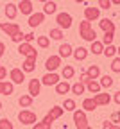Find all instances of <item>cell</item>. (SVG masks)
Instances as JSON below:
<instances>
[{
    "mask_svg": "<svg viewBox=\"0 0 120 129\" xmlns=\"http://www.w3.org/2000/svg\"><path fill=\"white\" fill-rule=\"evenodd\" d=\"M109 125H111V122H109V120H106V122H102V127H104V129H109Z\"/></svg>",
    "mask_w": 120,
    "mask_h": 129,
    "instance_id": "cell-48",
    "label": "cell"
},
{
    "mask_svg": "<svg viewBox=\"0 0 120 129\" xmlns=\"http://www.w3.org/2000/svg\"><path fill=\"white\" fill-rule=\"evenodd\" d=\"M23 38H25V34H23V32L20 30V32H16V34H14L11 40H13L14 43H18V45H20V43H23Z\"/></svg>",
    "mask_w": 120,
    "mask_h": 129,
    "instance_id": "cell-40",
    "label": "cell"
},
{
    "mask_svg": "<svg viewBox=\"0 0 120 129\" xmlns=\"http://www.w3.org/2000/svg\"><path fill=\"white\" fill-rule=\"evenodd\" d=\"M116 54H118V57H120V47H118V48H116Z\"/></svg>",
    "mask_w": 120,
    "mask_h": 129,
    "instance_id": "cell-53",
    "label": "cell"
},
{
    "mask_svg": "<svg viewBox=\"0 0 120 129\" xmlns=\"http://www.w3.org/2000/svg\"><path fill=\"white\" fill-rule=\"evenodd\" d=\"M111 70H113L115 74H120V57H115V59L111 61Z\"/></svg>",
    "mask_w": 120,
    "mask_h": 129,
    "instance_id": "cell-39",
    "label": "cell"
},
{
    "mask_svg": "<svg viewBox=\"0 0 120 129\" xmlns=\"http://www.w3.org/2000/svg\"><path fill=\"white\" fill-rule=\"evenodd\" d=\"M18 104L22 106V108H31L32 106V97L27 93V95H22L20 99H18Z\"/></svg>",
    "mask_w": 120,
    "mask_h": 129,
    "instance_id": "cell-29",
    "label": "cell"
},
{
    "mask_svg": "<svg viewBox=\"0 0 120 129\" xmlns=\"http://www.w3.org/2000/svg\"><path fill=\"white\" fill-rule=\"evenodd\" d=\"M79 129H93V127H92V125L88 124V125H84V127H79Z\"/></svg>",
    "mask_w": 120,
    "mask_h": 129,
    "instance_id": "cell-51",
    "label": "cell"
},
{
    "mask_svg": "<svg viewBox=\"0 0 120 129\" xmlns=\"http://www.w3.org/2000/svg\"><path fill=\"white\" fill-rule=\"evenodd\" d=\"M88 48H84V47H77V48H74V52H72V56L77 59V61H84L88 57Z\"/></svg>",
    "mask_w": 120,
    "mask_h": 129,
    "instance_id": "cell-18",
    "label": "cell"
},
{
    "mask_svg": "<svg viewBox=\"0 0 120 129\" xmlns=\"http://www.w3.org/2000/svg\"><path fill=\"white\" fill-rule=\"evenodd\" d=\"M43 20H45V14L43 13H32L29 16V25L31 27H38V25L43 23Z\"/></svg>",
    "mask_w": 120,
    "mask_h": 129,
    "instance_id": "cell-16",
    "label": "cell"
},
{
    "mask_svg": "<svg viewBox=\"0 0 120 129\" xmlns=\"http://www.w3.org/2000/svg\"><path fill=\"white\" fill-rule=\"evenodd\" d=\"M118 125H120V120H118Z\"/></svg>",
    "mask_w": 120,
    "mask_h": 129,
    "instance_id": "cell-57",
    "label": "cell"
},
{
    "mask_svg": "<svg viewBox=\"0 0 120 129\" xmlns=\"http://www.w3.org/2000/svg\"><path fill=\"white\" fill-rule=\"evenodd\" d=\"M65 111H75V108H77V104H75V101L74 99H66L65 101V104L61 106Z\"/></svg>",
    "mask_w": 120,
    "mask_h": 129,
    "instance_id": "cell-32",
    "label": "cell"
},
{
    "mask_svg": "<svg viewBox=\"0 0 120 129\" xmlns=\"http://www.w3.org/2000/svg\"><path fill=\"white\" fill-rule=\"evenodd\" d=\"M90 52H93L95 56H99V54H102V52H104V45H102V41H93L92 43V48H90Z\"/></svg>",
    "mask_w": 120,
    "mask_h": 129,
    "instance_id": "cell-26",
    "label": "cell"
},
{
    "mask_svg": "<svg viewBox=\"0 0 120 129\" xmlns=\"http://www.w3.org/2000/svg\"><path fill=\"white\" fill-rule=\"evenodd\" d=\"M36 59H38V56L25 57V61L22 63V72H23V74H31V72H34V68H36Z\"/></svg>",
    "mask_w": 120,
    "mask_h": 129,
    "instance_id": "cell-11",
    "label": "cell"
},
{
    "mask_svg": "<svg viewBox=\"0 0 120 129\" xmlns=\"http://www.w3.org/2000/svg\"><path fill=\"white\" fill-rule=\"evenodd\" d=\"M16 7H18V11L22 13V14H32V2H31V0H20V4L18 6H16Z\"/></svg>",
    "mask_w": 120,
    "mask_h": 129,
    "instance_id": "cell-15",
    "label": "cell"
},
{
    "mask_svg": "<svg viewBox=\"0 0 120 129\" xmlns=\"http://www.w3.org/2000/svg\"><path fill=\"white\" fill-rule=\"evenodd\" d=\"M79 36L82 38V40H86V41H90V43H93L95 40H97V32H95V29L92 27V23L90 22H81V25H79Z\"/></svg>",
    "mask_w": 120,
    "mask_h": 129,
    "instance_id": "cell-1",
    "label": "cell"
},
{
    "mask_svg": "<svg viewBox=\"0 0 120 129\" xmlns=\"http://www.w3.org/2000/svg\"><path fill=\"white\" fill-rule=\"evenodd\" d=\"M34 38H36V36H34V34H32V32H29V34H25V38H23V41H25V43H32V41H34Z\"/></svg>",
    "mask_w": 120,
    "mask_h": 129,
    "instance_id": "cell-44",
    "label": "cell"
},
{
    "mask_svg": "<svg viewBox=\"0 0 120 129\" xmlns=\"http://www.w3.org/2000/svg\"><path fill=\"white\" fill-rule=\"evenodd\" d=\"M18 52H20L22 56H25V57H31V56H38L36 48H34L31 43H25V41L18 45Z\"/></svg>",
    "mask_w": 120,
    "mask_h": 129,
    "instance_id": "cell-12",
    "label": "cell"
},
{
    "mask_svg": "<svg viewBox=\"0 0 120 129\" xmlns=\"http://www.w3.org/2000/svg\"><path fill=\"white\" fill-rule=\"evenodd\" d=\"M38 2H43V4H45V2H48V0H38Z\"/></svg>",
    "mask_w": 120,
    "mask_h": 129,
    "instance_id": "cell-54",
    "label": "cell"
},
{
    "mask_svg": "<svg viewBox=\"0 0 120 129\" xmlns=\"http://www.w3.org/2000/svg\"><path fill=\"white\" fill-rule=\"evenodd\" d=\"M99 84H100L102 88H111V86H113V77H111V75H102Z\"/></svg>",
    "mask_w": 120,
    "mask_h": 129,
    "instance_id": "cell-31",
    "label": "cell"
},
{
    "mask_svg": "<svg viewBox=\"0 0 120 129\" xmlns=\"http://www.w3.org/2000/svg\"><path fill=\"white\" fill-rule=\"evenodd\" d=\"M63 113H65V109H63L61 106H54V108H50V111L47 113V117H45L43 120H47V122H50V124H52L54 120H57V118L63 115Z\"/></svg>",
    "mask_w": 120,
    "mask_h": 129,
    "instance_id": "cell-9",
    "label": "cell"
},
{
    "mask_svg": "<svg viewBox=\"0 0 120 129\" xmlns=\"http://www.w3.org/2000/svg\"><path fill=\"white\" fill-rule=\"evenodd\" d=\"M99 25L104 32H115V23L109 20V18H100L99 20Z\"/></svg>",
    "mask_w": 120,
    "mask_h": 129,
    "instance_id": "cell-19",
    "label": "cell"
},
{
    "mask_svg": "<svg viewBox=\"0 0 120 129\" xmlns=\"http://www.w3.org/2000/svg\"><path fill=\"white\" fill-rule=\"evenodd\" d=\"M40 81H41V84H45V86H56L59 83V75L56 72H47Z\"/></svg>",
    "mask_w": 120,
    "mask_h": 129,
    "instance_id": "cell-6",
    "label": "cell"
},
{
    "mask_svg": "<svg viewBox=\"0 0 120 129\" xmlns=\"http://www.w3.org/2000/svg\"><path fill=\"white\" fill-rule=\"evenodd\" d=\"M113 38H115V32H104V38H102V45H104V47L113 45Z\"/></svg>",
    "mask_w": 120,
    "mask_h": 129,
    "instance_id": "cell-34",
    "label": "cell"
},
{
    "mask_svg": "<svg viewBox=\"0 0 120 129\" xmlns=\"http://www.w3.org/2000/svg\"><path fill=\"white\" fill-rule=\"evenodd\" d=\"M84 74H86V75H88L92 81L99 79V77H100V68H99V64H90V67H88V70L84 72Z\"/></svg>",
    "mask_w": 120,
    "mask_h": 129,
    "instance_id": "cell-21",
    "label": "cell"
},
{
    "mask_svg": "<svg viewBox=\"0 0 120 129\" xmlns=\"http://www.w3.org/2000/svg\"><path fill=\"white\" fill-rule=\"evenodd\" d=\"M109 129H120V125H116V124H111V125H109Z\"/></svg>",
    "mask_w": 120,
    "mask_h": 129,
    "instance_id": "cell-50",
    "label": "cell"
},
{
    "mask_svg": "<svg viewBox=\"0 0 120 129\" xmlns=\"http://www.w3.org/2000/svg\"><path fill=\"white\" fill-rule=\"evenodd\" d=\"M109 7H111L109 0H99V9H109Z\"/></svg>",
    "mask_w": 120,
    "mask_h": 129,
    "instance_id": "cell-41",
    "label": "cell"
},
{
    "mask_svg": "<svg viewBox=\"0 0 120 129\" xmlns=\"http://www.w3.org/2000/svg\"><path fill=\"white\" fill-rule=\"evenodd\" d=\"M0 30H4L7 36H11V38H13L16 32H20L22 29H20V25H18V23H11V22H7V23H6V22H2V23H0Z\"/></svg>",
    "mask_w": 120,
    "mask_h": 129,
    "instance_id": "cell-5",
    "label": "cell"
},
{
    "mask_svg": "<svg viewBox=\"0 0 120 129\" xmlns=\"http://www.w3.org/2000/svg\"><path fill=\"white\" fill-rule=\"evenodd\" d=\"M18 120L23 125H34V124L38 122V117H36V113H32L31 109H22L18 113Z\"/></svg>",
    "mask_w": 120,
    "mask_h": 129,
    "instance_id": "cell-2",
    "label": "cell"
},
{
    "mask_svg": "<svg viewBox=\"0 0 120 129\" xmlns=\"http://www.w3.org/2000/svg\"><path fill=\"white\" fill-rule=\"evenodd\" d=\"M0 129H14V125L9 118H0Z\"/></svg>",
    "mask_w": 120,
    "mask_h": 129,
    "instance_id": "cell-38",
    "label": "cell"
},
{
    "mask_svg": "<svg viewBox=\"0 0 120 129\" xmlns=\"http://www.w3.org/2000/svg\"><path fill=\"white\" fill-rule=\"evenodd\" d=\"M9 79H11L13 84H22L25 81V74L22 72V68H13L9 72Z\"/></svg>",
    "mask_w": 120,
    "mask_h": 129,
    "instance_id": "cell-10",
    "label": "cell"
},
{
    "mask_svg": "<svg viewBox=\"0 0 120 129\" xmlns=\"http://www.w3.org/2000/svg\"><path fill=\"white\" fill-rule=\"evenodd\" d=\"M59 67H61V57H59V56H50V57H47L45 68H47L48 72H56Z\"/></svg>",
    "mask_w": 120,
    "mask_h": 129,
    "instance_id": "cell-8",
    "label": "cell"
},
{
    "mask_svg": "<svg viewBox=\"0 0 120 129\" xmlns=\"http://www.w3.org/2000/svg\"><path fill=\"white\" fill-rule=\"evenodd\" d=\"M109 2H111V6L115 4V6H120V0H109Z\"/></svg>",
    "mask_w": 120,
    "mask_h": 129,
    "instance_id": "cell-49",
    "label": "cell"
},
{
    "mask_svg": "<svg viewBox=\"0 0 120 129\" xmlns=\"http://www.w3.org/2000/svg\"><path fill=\"white\" fill-rule=\"evenodd\" d=\"M36 43H38V47H41V48H48V47H50V38H48V36H38Z\"/></svg>",
    "mask_w": 120,
    "mask_h": 129,
    "instance_id": "cell-33",
    "label": "cell"
},
{
    "mask_svg": "<svg viewBox=\"0 0 120 129\" xmlns=\"http://www.w3.org/2000/svg\"><path fill=\"white\" fill-rule=\"evenodd\" d=\"M74 74H75V70H74V67H70V64H65L63 70H61V77H63L65 81H66V79H72Z\"/></svg>",
    "mask_w": 120,
    "mask_h": 129,
    "instance_id": "cell-24",
    "label": "cell"
},
{
    "mask_svg": "<svg viewBox=\"0 0 120 129\" xmlns=\"http://www.w3.org/2000/svg\"><path fill=\"white\" fill-rule=\"evenodd\" d=\"M16 14H18V7H16V4L7 2V6H6V16H7L9 20H14Z\"/></svg>",
    "mask_w": 120,
    "mask_h": 129,
    "instance_id": "cell-22",
    "label": "cell"
},
{
    "mask_svg": "<svg viewBox=\"0 0 120 129\" xmlns=\"http://www.w3.org/2000/svg\"><path fill=\"white\" fill-rule=\"evenodd\" d=\"M2 93L4 95H13L14 93V84L11 83V81H4L2 83Z\"/></svg>",
    "mask_w": 120,
    "mask_h": 129,
    "instance_id": "cell-28",
    "label": "cell"
},
{
    "mask_svg": "<svg viewBox=\"0 0 120 129\" xmlns=\"http://www.w3.org/2000/svg\"><path fill=\"white\" fill-rule=\"evenodd\" d=\"M63 36H65V32L57 27V29H50V38L52 40H63Z\"/></svg>",
    "mask_w": 120,
    "mask_h": 129,
    "instance_id": "cell-35",
    "label": "cell"
},
{
    "mask_svg": "<svg viewBox=\"0 0 120 129\" xmlns=\"http://www.w3.org/2000/svg\"><path fill=\"white\" fill-rule=\"evenodd\" d=\"M0 93H2V83H0Z\"/></svg>",
    "mask_w": 120,
    "mask_h": 129,
    "instance_id": "cell-55",
    "label": "cell"
},
{
    "mask_svg": "<svg viewBox=\"0 0 120 129\" xmlns=\"http://www.w3.org/2000/svg\"><path fill=\"white\" fill-rule=\"evenodd\" d=\"M75 2H77V4H82V2H86V0H75Z\"/></svg>",
    "mask_w": 120,
    "mask_h": 129,
    "instance_id": "cell-52",
    "label": "cell"
},
{
    "mask_svg": "<svg viewBox=\"0 0 120 129\" xmlns=\"http://www.w3.org/2000/svg\"><path fill=\"white\" fill-rule=\"evenodd\" d=\"M70 88H72V84L68 83V81H59V83L56 84V93L57 95H65V93L70 91Z\"/></svg>",
    "mask_w": 120,
    "mask_h": 129,
    "instance_id": "cell-20",
    "label": "cell"
},
{
    "mask_svg": "<svg viewBox=\"0 0 120 129\" xmlns=\"http://www.w3.org/2000/svg\"><path fill=\"white\" fill-rule=\"evenodd\" d=\"M0 67H2V63H0Z\"/></svg>",
    "mask_w": 120,
    "mask_h": 129,
    "instance_id": "cell-58",
    "label": "cell"
},
{
    "mask_svg": "<svg viewBox=\"0 0 120 129\" xmlns=\"http://www.w3.org/2000/svg\"><path fill=\"white\" fill-rule=\"evenodd\" d=\"M40 91H41V81L40 79H31L29 81V95L34 99V97L40 95Z\"/></svg>",
    "mask_w": 120,
    "mask_h": 129,
    "instance_id": "cell-13",
    "label": "cell"
},
{
    "mask_svg": "<svg viewBox=\"0 0 120 129\" xmlns=\"http://www.w3.org/2000/svg\"><path fill=\"white\" fill-rule=\"evenodd\" d=\"M93 101H95V104L97 106H108L109 102H111V97H109V93H97V95H93Z\"/></svg>",
    "mask_w": 120,
    "mask_h": 129,
    "instance_id": "cell-14",
    "label": "cell"
},
{
    "mask_svg": "<svg viewBox=\"0 0 120 129\" xmlns=\"http://www.w3.org/2000/svg\"><path fill=\"white\" fill-rule=\"evenodd\" d=\"M56 11H57V4L54 2V0L45 2V6H43V14H54Z\"/></svg>",
    "mask_w": 120,
    "mask_h": 129,
    "instance_id": "cell-23",
    "label": "cell"
},
{
    "mask_svg": "<svg viewBox=\"0 0 120 129\" xmlns=\"http://www.w3.org/2000/svg\"><path fill=\"white\" fill-rule=\"evenodd\" d=\"M84 20H86V22H93V20H100V9L99 7H86V9H84Z\"/></svg>",
    "mask_w": 120,
    "mask_h": 129,
    "instance_id": "cell-7",
    "label": "cell"
},
{
    "mask_svg": "<svg viewBox=\"0 0 120 129\" xmlns=\"http://www.w3.org/2000/svg\"><path fill=\"white\" fill-rule=\"evenodd\" d=\"M52 127V124L50 122H47V120H41V122H36L32 125V129H50Z\"/></svg>",
    "mask_w": 120,
    "mask_h": 129,
    "instance_id": "cell-37",
    "label": "cell"
},
{
    "mask_svg": "<svg viewBox=\"0 0 120 129\" xmlns=\"http://www.w3.org/2000/svg\"><path fill=\"white\" fill-rule=\"evenodd\" d=\"M6 77H7V68L6 67H0V83H4Z\"/></svg>",
    "mask_w": 120,
    "mask_h": 129,
    "instance_id": "cell-42",
    "label": "cell"
},
{
    "mask_svg": "<svg viewBox=\"0 0 120 129\" xmlns=\"http://www.w3.org/2000/svg\"><path fill=\"white\" fill-rule=\"evenodd\" d=\"M115 102L120 106V91H116V93H115Z\"/></svg>",
    "mask_w": 120,
    "mask_h": 129,
    "instance_id": "cell-47",
    "label": "cell"
},
{
    "mask_svg": "<svg viewBox=\"0 0 120 129\" xmlns=\"http://www.w3.org/2000/svg\"><path fill=\"white\" fill-rule=\"evenodd\" d=\"M102 54H104L106 57H113V56L116 54V47H115V45H108V47H104V52H102Z\"/></svg>",
    "mask_w": 120,
    "mask_h": 129,
    "instance_id": "cell-36",
    "label": "cell"
},
{
    "mask_svg": "<svg viewBox=\"0 0 120 129\" xmlns=\"http://www.w3.org/2000/svg\"><path fill=\"white\" fill-rule=\"evenodd\" d=\"M0 109H2V101H0Z\"/></svg>",
    "mask_w": 120,
    "mask_h": 129,
    "instance_id": "cell-56",
    "label": "cell"
},
{
    "mask_svg": "<svg viewBox=\"0 0 120 129\" xmlns=\"http://www.w3.org/2000/svg\"><path fill=\"white\" fill-rule=\"evenodd\" d=\"M56 22H57V25H59L61 30H63V29L66 30V29L72 27V22H74V20H72V16L68 14V13H57V14H56Z\"/></svg>",
    "mask_w": 120,
    "mask_h": 129,
    "instance_id": "cell-3",
    "label": "cell"
},
{
    "mask_svg": "<svg viewBox=\"0 0 120 129\" xmlns=\"http://www.w3.org/2000/svg\"><path fill=\"white\" fill-rule=\"evenodd\" d=\"M6 54V43L4 41H0V57H2Z\"/></svg>",
    "mask_w": 120,
    "mask_h": 129,
    "instance_id": "cell-46",
    "label": "cell"
},
{
    "mask_svg": "<svg viewBox=\"0 0 120 129\" xmlns=\"http://www.w3.org/2000/svg\"><path fill=\"white\" fill-rule=\"evenodd\" d=\"M97 109V104L93 101V97L92 99H84L82 101V111H95Z\"/></svg>",
    "mask_w": 120,
    "mask_h": 129,
    "instance_id": "cell-25",
    "label": "cell"
},
{
    "mask_svg": "<svg viewBox=\"0 0 120 129\" xmlns=\"http://www.w3.org/2000/svg\"><path fill=\"white\" fill-rule=\"evenodd\" d=\"M86 90H88L90 93H95V95H97V93H100L102 86H100V84L97 83V81H90V83L86 84Z\"/></svg>",
    "mask_w": 120,
    "mask_h": 129,
    "instance_id": "cell-27",
    "label": "cell"
},
{
    "mask_svg": "<svg viewBox=\"0 0 120 129\" xmlns=\"http://www.w3.org/2000/svg\"><path fill=\"white\" fill-rule=\"evenodd\" d=\"M72 52H74V48H72L70 43H61V45H59V57H61V59H63V57H65V59L70 57Z\"/></svg>",
    "mask_w": 120,
    "mask_h": 129,
    "instance_id": "cell-17",
    "label": "cell"
},
{
    "mask_svg": "<svg viewBox=\"0 0 120 129\" xmlns=\"http://www.w3.org/2000/svg\"><path fill=\"white\" fill-rule=\"evenodd\" d=\"M90 81H92V79H90V77H88L86 74H82V75H81V79H79V83H82L84 86H86V84L90 83Z\"/></svg>",
    "mask_w": 120,
    "mask_h": 129,
    "instance_id": "cell-43",
    "label": "cell"
},
{
    "mask_svg": "<svg viewBox=\"0 0 120 129\" xmlns=\"http://www.w3.org/2000/svg\"><path fill=\"white\" fill-rule=\"evenodd\" d=\"M70 91H72V93H75V95H82L84 91H86V86H84L82 83H75V84H72Z\"/></svg>",
    "mask_w": 120,
    "mask_h": 129,
    "instance_id": "cell-30",
    "label": "cell"
},
{
    "mask_svg": "<svg viewBox=\"0 0 120 129\" xmlns=\"http://www.w3.org/2000/svg\"><path fill=\"white\" fill-rule=\"evenodd\" d=\"M74 122H75V129L88 125V118H86V111L82 109H75L74 111Z\"/></svg>",
    "mask_w": 120,
    "mask_h": 129,
    "instance_id": "cell-4",
    "label": "cell"
},
{
    "mask_svg": "<svg viewBox=\"0 0 120 129\" xmlns=\"http://www.w3.org/2000/svg\"><path fill=\"white\" fill-rule=\"evenodd\" d=\"M118 120H120V113L116 111V113H113V115H111V120H109V122H111V124L116 122V125H118Z\"/></svg>",
    "mask_w": 120,
    "mask_h": 129,
    "instance_id": "cell-45",
    "label": "cell"
}]
</instances>
